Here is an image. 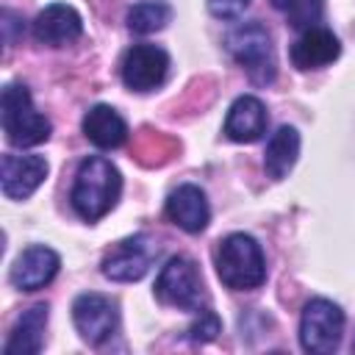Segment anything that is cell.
<instances>
[{
  "mask_svg": "<svg viewBox=\"0 0 355 355\" xmlns=\"http://www.w3.org/2000/svg\"><path fill=\"white\" fill-rule=\"evenodd\" d=\"M47 178V161L42 155H3L0 161V186L8 200L31 197Z\"/></svg>",
  "mask_w": 355,
  "mask_h": 355,
  "instance_id": "cell-10",
  "label": "cell"
},
{
  "mask_svg": "<svg viewBox=\"0 0 355 355\" xmlns=\"http://www.w3.org/2000/svg\"><path fill=\"white\" fill-rule=\"evenodd\" d=\"M80 33H83L80 14L67 3H50L33 19V39L47 47H67L75 39H80Z\"/></svg>",
  "mask_w": 355,
  "mask_h": 355,
  "instance_id": "cell-12",
  "label": "cell"
},
{
  "mask_svg": "<svg viewBox=\"0 0 355 355\" xmlns=\"http://www.w3.org/2000/svg\"><path fill=\"white\" fill-rule=\"evenodd\" d=\"M266 133V108L258 97L241 94L233 100L225 116V136L239 144H252Z\"/></svg>",
  "mask_w": 355,
  "mask_h": 355,
  "instance_id": "cell-13",
  "label": "cell"
},
{
  "mask_svg": "<svg viewBox=\"0 0 355 355\" xmlns=\"http://www.w3.org/2000/svg\"><path fill=\"white\" fill-rule=\"evenodd\" d=\"M219 330H222L219 316H216L214 311L205 308V311H200V316L191 322V327H189V338L205 344V341H214V338L219 336Z\"/></svg>",
  "mask_w": 355,
  "mask_h": 355,
  "instance_id": "cell-21",
  "label": "cell"
},
{
  "mask_svg": "<svg viewBox=\"0 0 355 355\" xmlns=\"http://www.w3.org/2000/svg\"><path fill=\"white\" fill-rule=\"evenodd\" d=\"M288 22L294 28H313V22L322 17V0H294L288 8Z\"/></svg>",
  "mask_w": 355,
  "mask_h": 355,
  "instance_id": "cell-20",
  "label": "cell"
},
{
  "mask_svg": "<svg viewBox=\"0 0 355 355\" xmlns=\"http://www.w3.org/2000/svg\"><path fill=\"white\" fill-rule=\"evenodd\" d=\"M269 3H272L275 8H280V11H283V8H288V6L294 3V0H269Z\"/></svg>",
  "mask_w": 355,
  "mask_h": 355,
  "instance_id": "cell-23",
  "label": "cell"
},
{
  "mask_svg": "<svg viewBox=\"0 0 355 355\" xmlns=\"http://www.w3.org/2000/svg\"><path fill=\"white\" fill-rule=\"evenodd\" d=\"M166 216H169L172 225H178L186 233L205 230V225L211 219V208H208V200H205L202 189L194 186V183L178 186L166 200Z\"/></svg>",
  "mask_w": 355,
  "mask_h": 355,
  "instance_id": "cell-14",
  "label": "cell"
},
{
  "mask_svg": "<svg viewBox=\"0 0 355 355\" xmlns=\"http://www.w3.org/2000/svg\"><path fill=\"white\" fill-rule=\"evenodd\" d=\"M297 155H300V133L291 128V125H280L269 144H266V153H263V169L272 180H283L294 164H297Z\"/></svg>",
  "mask_w": 355,
  "mask_h": 355,
  "instance_id": "cell-18",
  "label": "cell"
},
{
  "mask_svg": "<svg viewBox=\"0 0 355 355\" xmlns=\"http://www.w3.org/2000/svg\"><path fill=\"white\" fill-rule=\"evenodd\" d=\"M47 316H50V308L44 302L31 305L28 311H22V316L17 319V324H14L3 352L6 355H36L44 347Z\"/></svg>",
  "mask_w": 355,
  "mask_h": 355,
  "instance_id": "cell-16",
  "label": "cell"
},
{
  "mask_svg": "<svg viewBox=\"0 0 355 355\" xmlns=\"http://www.w3.org/2000/svg\"><path fill=\"white\" fill-rule=\"evenodd\" d=\"M169 19H172V8L164 0H141V3L130 6V11H128V28L139 36L161 31Z\"/></svg>",
  "mask_w": 355,
  "mask_h": 355,
  "instance_id": "cell-19",
  "label": "cell"
},
{
  "mask_svg": "<svg viewBox=\"0 0 355 355\" xmlns=\"http://www.w3.org/2000/svg\"><path fill=\"white\" fill-rule=\"evenodd\" d=\"M119 194H122V175L108 158L89 155L80 161L69 191V202L80 219L86 222L103 219L116 205Z\"/></svg>",
  "mask_w": 355,
  "mask_h": 355,
  "instance_id": "cell-1",
  "label": "cell"
},
{
  "mask_svg": "<svg viewBox=\"0 0 355 355\" xmlns=\"http://www.w3.org/2000/svg\"><path fill=\"white\" fill-rule=\"evenodd\" d=\"M155 297L164 305H172L180 311H197L205 297L197 263L183 255L166 261V266L161 269V275L155 280Z\"/></svg>",
  "mask_w": 355,
  "mask_h": 355,
  "instance_id": "cell-6",
  "label": "cell"
},
{
  "mask_svg": "<svg viewBox=\"0 0 355 355\" xmlns=\"http://www.w3.org/2000/svg\"><path fill=\"white\" fill-rule=\"evenodd\" d=\"M344 336V311L324 300L316 297L302 308L300 316V344L311 355H330L338 349Z\"/></svg>",
  "mask_w": 355,
  "mask_h": 355,
  "instance_id": "cell-5",
  "label": "cell"
},
{
  "mask_svg": "<svg viewBox=\"0 0 355 355\" xmlns=\"http://www.w3.org/2000/svg\"><path fill=\"white\" fill-rule=\"evenodd\" d=\"M247 6H250V0H208V11L214 17H219V19H233Z\"/></svg>",
  "mask_w": 355,
  "mask_h": 355,
  "instance_id": "cell-22",
  "label": "cell"
},
{
  "mask_svg": "<svg viewBox=\"0 0 355 355\" xmlns=\"http://www.w3.org/2000/svg\"><path fill=\"white\" fill-rule=\"evenodd\" d=\"M58 266H61V258L55 250L44 244H31L17 255L8 277L19 291H39L58 275Z\"/></svg>",
  "mask_w": 355,
  "mask_h": 355,
  "instance_id": "cell-11",
  "label": "cell"
},
{
  "mask_svg": "<svg viewBox=\"0 0 355 355\" xmlns=\"http://www.w3.org/2000/svg\"><path fill=\"white\" fill-rule=\"evenodd\" d=\"M352 349H355V344H352Z\"/></svg>",
  "mask_w": 355,
  "mask_h": 355,
  "instance_id": "cell-24",
  "label": "cell"
},
{
  "mask_svg": "<svg viewBox=\"0 0 355 355\" xmlns=\"http://www.w3.org/2000/svg\"><path fill=\"white\" fill-rule=\"evenodd\" d=\"M153 255H155V247L153 241L139 233V236H130V239H122L116 241L105 258H103V275L108 280H116V283H133V280H141L153 263Z\"/></svg>",
  "mask_w": 355,
  "mask_h": 355,
  "instance_id": "cell-8",
  "label": "cell"
},
{
  "mask_svg": "<svg viewBox=\"0 0 355 355\" xmlns=\"http://www.w3.org/2000/svg\"><path fill=\"white\" fill-rule=\"evenodd\" d=\"M216 275L233 291L258 288L266 280L261 244L247 233H230L216 247Z\"/></svg>",
  "mask_w": 355,
  "mask_h": 355,
  "instance_id": "cell-2",
  "label": "cell"
},
{
  "mask_svg": "<svg viewBox=\"0 0 355 355\" xmlns=\"http://www.w3.org/2000/svg\"><path fill=\"white\" fill-rule=\"evenodd\" d=\"M227 53L244 67L252 83H269L275 78V50L272 36L261 22H241L225 36Z\"/></svg>",
  "mask_w": 355,
  "mask_h": 355,
  "instance_id": "cell-4",
  "label": "cell"
},
{
  "mask_svg": "<svg viewBox=\"0 0 355 355\" xmlns=\"http://www.w3.org/2000/svg\"><path fill=\"white\" fill-rule=\"evenodd\" d=\"M83 133L100 150H114L128 141V122L111 105H92L83 114Z\"/></svg>",
  "mask_w": 355,
  "mask_h": 355,
  "instance_id": "cell-17",
  "label": "cell"
},
{
  "mask_svg": "<svg viewBox=\"0 0 355 355\" xmlns=\"http://www.w3.org/2000/svg\"><path fill=\"white\" fill-rule=\"evenodd\" d=\"M169 55L158 44H133L122 58V83L130 92H153L166 80Z\"/></svg>",
  "mask_w": 355,
  "mask_h": 355,
  "instance_id": "cell-9",
  "label": "cell"
},
{
  "mask_svg": "<svg viewBox=\"0 0 355 355\" xmlns=\"http://www.w3.org/2000/svg\"><path fill=\"white\" fill-rule=\"evenodd\" d=\"M72 322H75L83 341L103 344L116 330V322H119L116 302L105 294H97V291L78 294L75 302H72Z\"/></svg>",
  "mask_w": 355,
  "mask_h": 355,
  "instance_id": "cell-7",
  "label": "cell"
},
{
  "mask_svg": "<svg viewBox=\"0 0 355 355\" xmlns=\"http://www.w3.org/2000/svg\"><path fill=\"white\" fill-rule=\"evenodd\" d=\"M341 53V44L338 39L333 36V31L327 28H308L302 31V36L291 44V64L297 69H319V67H327L338 58Z\"/></svg>",
  "mask_w": 355,
  "mask_h": 355,
  "instance_id": "cell-15",
  "label": "cell"
},
{
  "mask_svg": "<svg viewBox=\"0 0 355 355\" xmlns=\"http://www.w3.org/2000/svg\"><path fill=\"white\" fill-rule=\"evenodd\" d=\"M3 130L14 147H36L50 139V119L33 108L31 92L19 83L3 89Z\"/></svg>",
  "mask_w": 355,
  "mask_h": 355,
  "instance_id": "cell-3",
  "label": "cell"
}]
</instances>
